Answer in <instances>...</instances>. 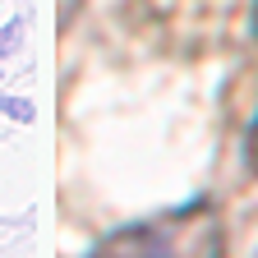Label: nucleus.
Here are the masks:
<instances>
[{
  "mask_svg": "<svg viewBox=\"0 0 258 258\" xmlns=\"http://www.w3.org/2000/svg\"><path fill=\"white\" fill-rule=\"evenodd\" d=\"M244 166L258 175V115H253V124H249V139H244Z\"/></svg>",
  "mask_w": 258,
  "mask_h": 258,
  "instance_id": "nucleus-2",
  "label": "nucleus"
},
{
  "mask_svg": "<svg viewBox=\"0 0 258 258\" xmlns=\"http://www.w3.org/2000/svg\"><path fill=\"white\" fill-rule=\"evenodd\" d=\"M92 253H111V258H166V253H221V221L208 203L161 212L152 221H134L124 231L106 235Z\"/></svg>",
  "mask_w": 258,
  "mask_h": 258,
  "instance_id": "nucleus-1",
  "label": "nucleus"
},
{
  "mask_svg": "<svg viewBox=\"0 0 258 258\" xmlns=\"http://www.w3.org/2000/svg\"><path fill=\"white\" fill-rule=\"evenodd\" d=\"M249 28H253V37H258V0H253V19H249Z\"/></svg>",
  "mask_w": 258,
  "mask_h": 258,
  "instance_id": "nucleus-3",
  "label": "nucleus"
}]
</instances>
